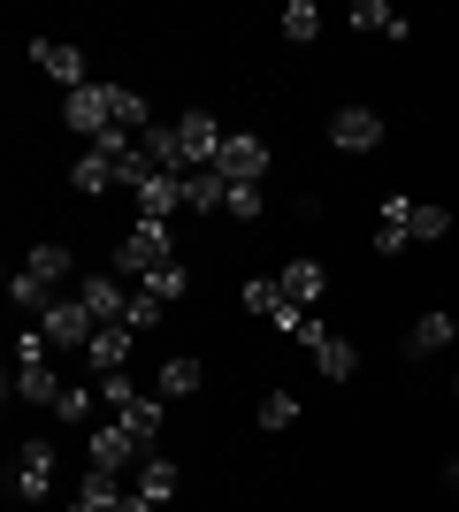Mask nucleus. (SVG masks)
<instances>
[{"label":"nucleus","instance_id":"aec40b11","mask_svg":"<svg viewBox=\"0 0 459 512\" xmlns=\"http://www.w3.org/2000/svg\"><path fill=\"white\" fill-rule=\"evenodd\" d=\"M62 375H54V360L46 367H16V406H62Z\"/></svg>","mask_w":459,"mask_h":512},{"label":"nucleus","instance_id":"f03ea898","mask_svg":"<svg viewBox=\"0 0 459 512\" xmlns=\"http://www.w3.org/2000/svg\"><path fill=\"white\" fill-rule=\"evenodd\" d=\"M92 329H100V321H92V306H85V299H54V306L39 314V337L54 344V352H85Z\"/></svg>","mask_w":459,"mask_h":512},{"label":"nucleus","instance_id":"4c0bfd02","mask_svg":"<svg viewBox=\"0 0 459 512\" xmlns=\"http://www.w3.org/2000/svg\"><path fill=\"white\" fill-rule=\"evenodd\" d=\"M92 406H100V390H62V406H54V413L77 428V421H92Z\"/></svg>","mask_w":459,"mask_h":512},{"label":"nucleus","instance_id":"f3484780","mask_svg":"<svg viewBox=\"0 0 459 512\" xmlns=\"http://www.w3.org/2000/svg\"><path fill=\"white\" fill-rule=\"evenodd\" d=\"M314 367H322V383H352V375H360V344L329 329V337L314 344Z\"/></svg>","mask_w":459,"mask_h":512},{"label":"nucleus","instance_id":"a878e982","mask_svg":"<svg viewBox=\"0 0 459 512\" xmlns=\"http://www.w3.org/2000/svg\"><path fill=\"white\" fill-rule=\"evenodd\" d=\"M238 299H245V314L276 321V314H284V283H276V276H245V291H238Z\"/></svg>","mask_w":459,"mask_h":512},{"label":"nucleus","instance_id":"2eb2a0df","mask_svg":"<svg viewBox=\"0 0 459 512\" xmlns=\"http://www.w3.org/2000/svg\"><path fill=\"white\" fill-rule=\"evenodd\" d=\"M138 146H146V161L161 176H192V153H184V138H176V123H153L146 138H138Z\"/></svg>","mask_w":459,"mask_h":512},{"label":"nucleus","instance_id":"7ed1b4c3","mask_svg":"<svg viewBox=\"0 0 459 512\" xmlns=\"http://www.w3.org/2000/svg\"><path fill=\"white\" fill-rule=\"evenodd\" d=\"M62 123L77 130V138H85V146H100V138H108L115 130V107H108V85H77L62 100Z\"/></svg>","mask_w":459,"mask_h":512},{"label":"nucleus","instance_id":"9b49d317","mask_svg":"<svg viewBox=\"0 0 459 512\" xmlns=\"http://www.w3.org/2000/svg\"><path fill=\"white\" fill-rule=\"evenodd\" d=\"M131 344H138V329H92V344H85V367L92 375H123V360H131Z\"/></svg>","mask_w":459,"mask_h":512},{"label":"nucleus","instance_id":"c85d7f7f","mask_svg":"<svg viewBox=\"0 0 459 512\" xmlns=\"http://www.w3.org/2000/svg\"><path fill=\"white\" fill-rule=\"evenodd\" d=\"M138 291H153V299H161V306H176V299H184V291H192V276H184V260H169V268H153V276L138 283Z\"/></svg>","mask_w":459,"mask_h":512},{"label":"nucleus","instance_id":"72a5a7b5","mask_svg":"<svg viewBox=\"0 0 459 512\" xmlns=\"http://www.w3.org/2000/svg\"><path fill=\"white\" fill-rule=\"evenodd\" d=\"M452 230V207H414V245H437Z\"/></svg>","mask_w":459,"mask_h":512},{"label":"nucleus","instance_id":"423d86ee","mask_svg":"<svg viewBox=\"0 0 459 512\" xmlns=\"http://www.w3.org/2000/svg\"><path fill=\"white\" fill-rule=\"evenodd\" d=\"M176 138H184V153H192V169H215L222 146H230V130H222L207 107H184V115H176Z\"/></svg>","mask_w":459,"mask_h":512},{"label":"nucleus","instance_id":"b1692460","mask_svg":"<svg viewBox=\"0 0 459 512\" xmlns=\"http://www.w3.org/2000/svg\"><path fill=\"white\" fill-rule=\"evenodd\" d=\"M192 390H199V360H192V352L161 360V375H153V398H192Z\"/></svg>","mask_w":459,"mask_h":512},{"label":"nucleus","instance_id":"58836bf2","mask_svg":"<svg viewBox=\"0 0 459 512\" xmlns=\"http://www.w3.org/2000/svg\"><path fill=\"white\" fill-rule=\"evenodd\" d=\"M115 512H161V505H153V497H138V490H131V497H123V505H115Z\"/></svg>","mask_w":459,"mask_h":512},{"label":"nucleus","instance_id":"5701e85b","mask_svg":"<svg viewBox=\"0 0 459 512\" xmlns=\"http://www.w3.org/2000/svg\"><path fill=\"white\" fill-rule=\"evenodd\" d=\"M352 31H375V39H406L414 23L398 16L391 0H360V8H352Z\"/></svg>","mask_w":459,"mask_h":512},{"label":"nucleus","instance_id":"412c9836","mask_svg":"<svg viewBox=\"0 0 459 512\" xmlns=\"http://www.w3.org/2000/svg\"><path fill=\"white\" fill-rule=\"evenodd\" d=\"M176 482H184V474H176V459H169V451H146V459H138V497L169 505V497H176Z\"/></svg>","mask_w":459,"mask_h":512},{"label":"nucleus","instance_id":"a211bd4d","mask_svg":"<svg viewBox=\"0 0 459 512\" xmlns=\"http://www.w3.org/2000/svg\"><path fill=\"white\" fill-rule=\"evenodd\" d=\"M452 337H459L452 314H421L414 329H406V352H414V360H437V352H452Z\"/></svg>","mask_w":459,"mask_h":512},{"label":"nucleus","instance_id":"39448f33","mask_svg":"<svg viewBox=\"0 0 459 512\" xmlns=\"http://www.w3.org/2000/svg\"><path fill=\"white\" fill-rule=\"evenodd\" d=\"M8 482H16L23 505H46V497H54V444H39V436L16 444V474H8Z\"/></svg>","mask_w":459,"mask_h":512},{"label":"nucleus","instance_id":"4468645a","mask_svg":"<svg viewBox=\"0 0 459 512\" xmlns=\"http://www.w3.org/2000/svg\"><path fill=\"white\" fill-rule=\"evenodd\" d=\"M23 268H31V276H39L46 291H54V299H62V283L77 276V253H69V245H54V237H46V245H31V253H23Z\"/></svg>","mask_w":459,"mask_h":512},{"label":"nucleus","instance_id":"bb28decb","mask_svg":"<svg viewBox=\"0 0 459 512\" xmlns=\"http://www.w3.org/2000/svg\"><path fill=\"white\" fill-rule=\"evenodd\" d=\"M222 199H230L222 169H192V176H184V207H199V214H207V207H222Z\"/></svg>","mask_w":459,"mask_h":512},{"label":"nucleus","instance_id":"f257e3e1","mask_svg":"<svg viewBox=\"0 0 459 512\" xmlns=\"http://www.w3.org/2000/svg\"><path fill=\"white\" fill-rule=\"evenodd\" d=\"M176 260V245H169V222H138L123 245H115V276L123 283H146L153 268H169Z\"/></svg>","mask_w":459,"mask_h":512},{"label":"nucleus","instance_id":"ea45409f","mask_svg":"<svg viewBox=\"0 0 459 512\" xmlns=\"http://www.w3.org/2000/svg\"><path fill=\"white\" fill-rule=\"evenodd\" d=\"M444 482H452V490H459V451H452V459H444Z\"/></svg>","mask_w":459,"mask_h":512},{"label":"nucleus","instance_id":"6ab92c4d","mask_svg":"<svg viewBox=\"0 0 459 512\" xmlns=\"http://www.w3.org/2000/svg\"><path fill=\"white\" fill-rule=\"evenodd\" d=\"M123 497H131V490H123V474H100V467H85V482H77V505H69V512H115Z\"/></svg>","mask_w":459,"mask_h":512},{"label":"nucleus","instance_id":"393cba45","mask_svg":"<svg viewBox=\"0 0 459 512\" xmlns=\"http://www.w3.org/2000/svg\"><path fill=\"white\" fill-rule=\"evenodd\" d=\"M108 107H115V130H131V138H146V130H153V115H146V92H131V85H108Z\"/></svg>","mask_w":459,"mask_h":512},{"label":"nucleus","instance_id":"c9c22d12","mask_svg":"<svg viewBox=\"0 0 459 512\" xmlns=\"http://www.w3.org/2000/svg\"><path fill=\"white\" fill-rule=\"evenodd\" d=\"M222 214H238V222H261V184H230Z\"/></svg>","mask_w":459,"mask_h":512},{"label":"nucleus","instance_id":"ddd939ff","mask_svg":"<svg viewBox=\"0 0 459 512\" xmlns=\"http://www.w3.org/2000/svg\"><path fill=\"white\" fill-rule=\"evenodd\" d=\"M414 207L421 199H406V192L383 199V222H375V245H383V253H406V245H414Z\"/></svg>","mask_w":459,"mask_h":512},{"label":"nucleus","instance_id":"9d476101","mask_svg":"<svg viewBox=\"0 0 459 512\" xmlns=\"http://www.w3.org/2000/svg\"><path fill=\"white\" fill-rule=\"evenodd\" d=\"M31 62H39L46 77H54V85H69V92H77V85H92V77H85V54H77L69 39H31Z\"/></svg>","mask_w":459,"mask_h":512},{"label":"nucleus","instance_id":"2f4dec72","mask_svg":"<svg viewBox=\"0 0 459 512\" xmlns=\"http://www.w3.org/2000/svg\"><path fill=\"white\" fill-rule=\"evenodd\" d=\"M115 421L131 428L138 444H153V436H161V398H138V406H131V413H115Z\"/></svg>","mask_w":459,"mask_h":512},{"label":"nucleus","instance_id":"20e7f679","mask_svg":"<svg viewBox=\"0 0 459 512\" xmlns=\"http://www.w3.org/2000/svg\"><path fill=\"white\" fill-rule=\"evenodd\" d=\"M329 146H337V153H375V146H383V115L360 107V100H345L337 115H329Z\"/></svg>","mask_w":459,"mask_h":512},{"label":"nucleus","instance_id":"6e6552de","mask_svg":"<svg viewBox=\"0 0 459 512\" xmlns=\"http://www.w3.org/2000/svg\"><path fill=\"white\" fill-rule=\"evenodd\" d=\"M77 299L92 306V321H100V329H115V321L131 314V283L115 276V268H100V276H85V283H77Z\"/></svg>","mask_w":459,"mask_h":512},{"label":"nucleus","instance_id":"4be33fe9","mask_svg":"<svg viewBox=\"0 0 459 512\" xmlns=\"http://www.w3.org/2000/svg\"><path fill=\"white\" fill-rule=\"evenodd\" d=\"M69 184H77V192H85V199H100V192H123V184H115V161H108V153H77V169H69Z\"/></svg>","mask_w":459,"mask_h":512},{"label":"nucleus","instance_id":"cd10ccee","mask_svg":"<svg viewBox=\"0 0 459 512\" xmlns=\"http://www.w3.org/2000/svg\"><path fill=\"white\" fill-rule=\"evenodd\" d=\"M8 299H16V314H46V306H54V291H46L31 268H16V276H8Z\"/></svg>","mask_w":459,"mask_h":512},{"label":"nucleus","instance_id":"dca6fc26","mask_svg":"<svg viewBox=\"0 0 459 512\" xmlns=\"http://www.w3.org/2000/svg\"><path fill=\"white\" fill-rule=\"evenodd\" d=\"M284 299L291 306H306V314H314V306H322V291H329V276H322V260H284Z\"/></svg>","mask_w":459,"mask_h":512},{"label":"nucleus","instance_id":"f704fd0d","mask_svg":"<svg viewBox=\"0 0 459 512\" xmlns=\"http://www.w3.org/2000/svg\"><path fill=\"white\" fill-rule=\"evenodd\" d=\"M299 421V398H291V390H268L261 398V428H291Z\"/></svg>","mask_w":459,"mask_h":512},{"label":"nucleus","instance_id":"0eeeda50","mask_svg":"<svg viewBox=\"0 0 459 512\" xmlns=\"http://www.w3.org/2000/svg\"><path fill=\"white\" fill-rule=\"evenodd\" d=\"M85 459H92L100 474H123L131 459H146V444H138V436H131L123 421H100V428L85 436Z\"/></svg>","mask_w":459,"mask_h":512},{"label":"nucleus","instance_id":"1a4fd4ad","mask_svg":"<svg viewBox=\"0 0 459 512\" xmlns=\"http://www.w3.org/2000/svg\"><path fill=\"white\" fill-rule=\"evenodd\" d=\"M215 169H222V184H261L268 176V146L253 138V130H230V146H222Z\"/></svg>","mask_w":459,"mask_h":512},{"label":"nucleus","instance_id":"f8f14e48","mask_svg":"<svg viewBox=\"0 0 459 512\" xmlns=\"http://www.w3.org/2000/svg\"><path fill=\"white\" fill-rule=\"evenodd\" d=\"M131 199H138V222H169V214L184 207V176H161V169H153Z\"/></svg>","mask_w":459,"mask_h":512},{"label":"nucleus","instance_id":"c756f323","mask_svg":"<svg viewBox=\"0 0 459 512\" xmlns=\"http://www.w3.org/2000/svg\"><path fill=\"white\" fill-rule=\"evenodd\" d=\"M284 39H291V46L322 39V8H314V0H291V8H284Z\"/></svg>","mask_w":459,"mask_h":512},{"label":"nucleus","instance_id":"473e14b6","mask_svg":"<svg viewBox=\"0 0 459 512\" xmlns=\"http://www.w3.org/2000/svg\"><path fill=\"white\" fill-rule=\"evenodd\" d=\"M161 314H169V306L153 299V291H138V283H131V314H123V329H138V337H146V329H161Z\"/></svg>","mask_w":459,"mask_h":512},{"label":"nucleus","instance_id":"7c9ffc66","mask_svg":"<svg viewBox=\"0 0 459 512\" xmlns=\"http://www.w3.org/2000/svg\"><path fill=\"white\" fill-rule=\"evenodd\" d=\"M92 390H100V406H108V413H131L138 398H146V390H138L131 375H100V383H92Z\"/></svg>","mask_w":459,"mask_h":512},{"label":"nucleus","instance_id":"e433bc0d","mask_svg":"<svg viewBox=\"0 0 459 512\" xmlns=\"http://www.w3.org/2000/svg\"><path fill=\"white\" fill-rule=\"evenodd\" d=\"M46 360H54V344L39 329H16V367H46Z\"/></svg>","mask_w":459,"mask_h":512}]
</instances>
